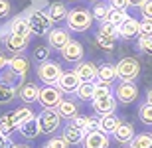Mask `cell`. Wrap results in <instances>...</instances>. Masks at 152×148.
Segmentation results:
<instances>
[{
  "mask_svg": "<svg viewBox=\"0 0 152 148\" xmlns=\"http://www.w3.org/2000/svg\"><path fill=\"white\" fill-rule=\"evenodd\" d=\"M65 22L71 32H87L93 24V16H91V10L87 8H73L67 12Z\"/></svg>",
  "mask_w": 152,
  "mask_h": 148,
  "instance_id": "cell-1",
  "label": "cell"
},
{
  "mask_svg": "<svg viewBox=\"0 0 152 148\" xmlns=\"http://www.w3.org/2000/svg\"><path fill=\"white\" fill-rule=\"evenodd\" d=\"M115 67H117V79L126 83H134V79L140 75V63L134 57H123Z\"/></svg>",
  "mask_w": 152,
  "mask_h": 148,
  "instance_id": "cell-2",
  "label": "cell"
},
{
  "mask_svg": "<svg viewBox=\"0 0 152 148\" xmlns=\"http://www.w3.org/2000/svg\"><path fill=\"white\" fill-rule=\"evenodd\" d=\"M36 119H38L39 131L44 132V134H53L61 126V117L57 114L56 109H44Z\"/></svg>",
  "mask_w": 152,
  "mask_h": 148,
  "instance_id": "cell-3",
  "label": "cell"
},
{
  "mask_svg": "<svg viewBox=\"0 0 152 148\" xmlns=\"http://www.w3.org/2000/svg\"><path fill=\"white\" fill-rule=\"evenodd\" d=\"M26 20H28V24H30L32 34H36V36H48V32L51 30L50 18L45 16V12H42V10H32V12H28Z\"/></svg>",
  "mask_w": 152,
  "mask_h": 148,
  "instance_id": "cell-4",
  "label": "cell"
},
{
  "mask_svg": "<svg viewBox=\"0 0 152 148\" xmlns=\"http://www.w3.org/2000/svg\"><path fill=\"white\" fill-rule=\"evenodd\" d=\"M61 73H63L61 65L56 63V61H50V59H48V61H42L38 65V77L45 85H56Z\"/></svg>",
  "mask_w": 152,
  "mask_h": 148,
  "instance_id": "cell-5",
  "label": "cell"
},
{
  "mask_svg": "<svg viewBox=\"0 0 152 148\" xmlns=\"http://www.w3.org/2000/svg\"><path fill=\"white\" fill-rule=\"evenodd\" d=\"M61 91L57 85H45V87H39V95H38V101L44 109H56L57 103L61 101Z\"/></svg>",
  "mask_w": 152,
  "mask_h": 148,
  "instance_id": "cell-6",
  "label": "cell"
},
{
  "mask_svg": "<svg viewBox=\"0 0 152 148\" xmlns=\"http://www.w3.org/2000/svg\"><path fill=\"white\" fill-rule=\"evenodd\" d=\"M113 97L117 99V103H121V105H130V103H134L136 99H138V87H136L134 83L121 81L117 85V89H115Z\"/></svg>",
  "mask_w": 152,
  "mask_h": 148,
  "instance_id": "cell-7",
  "label": "cell"
},
{
  "mask_svg": "<svg viewBox=\"0 0 152 148\" xmlns=\"http://www.w3.org/2000/svg\"><path fill=\"white\" fill-rule=\"evenodd\" d=\"M83 148H109L111 140H109V134L101 131H91L83 134V140H81Z\"/></svg>",
  "mask_w": 152,
  "mask_h": 148,
  "instance_id": "cell-8",
  "label": "cell"
},
{
  "mask_svg": "<svg viewBox=\"0 0 152 148\" xmlns=\"http://www.w3.org/2000/svg\"><path fill=\"white\" fill-rule=\"evenodd\" d=\"M6 67H8V71L16 79H24L26 73H28V69H30V61H28V57H24L22 53H16L14 57L8 59V65Z\"/></svg>",
  "mask_w": 152,
  "mask_h": 148,
  "instance_id": "cell-9",
  "label": "cell"
},
{
  "mask_svg": "<svg viewBox=\"0 0 152 148\" xmlns=\"http://www.w3.org/2000/svg\"><path fill=\"white\" fill-rule=\"evenodd\" d=\"M83 53H85V50L77 40H69L67 44L61 47V57L67 63H79L83 59Z\"/></svg>",
  "mask_w": 152,
  "mask_h": 148,
  "instance_id": "cell-10",
  "label": "cell"
},
{
  "mask_svg": "<svg viewBox=\"0 0 152 148\" xmlns=\"http://www.w3.org/2000/svg\"><path fill=\"white\" fill-rule=\"evenodd\" d=\"M69 40H71V38H69V32L63 30V28H51L50 32H48V46H50V50L61 51V47L65 46Z\"/></svg>",
  "mask_w": 152,
  "mask_h": 148,
  "instance_id": "cell-11",
  "label": "cell"
},
{
  "mask_svg": "<svg viewBox=\"0 0 152 148\" xmlns=\"http://www.w3.org/2000/svg\"><path fill=\"white\" fill-rule=\"evenodd\" d=\"M79 83H81V79H79V75L75 73V71H63V73L59 75V79H57L56 85L59 87L61 93H75Z\"/></svg>",
  "mask_w": 152,
  "mask_h": 148,
  "instance_id": "cell-12",
  "label": "cell"
},
{
  "mask_svg": "<svg viewBox=\"0 0 152 148\" xmlns=\"http://www.w3.org/2000/svg\"><path fill=\"white\" fill-rule=\"evenodd\" d=\"M115 109H117V99H115L113 95H107V97L93 99V111H95V113L99 114V117L115 113Z\"/></svg>",
  "mask_w": 152,
  "mask_h": 148,
  "instance_id": "cell-13",
  "label": "cell"
},
{
  "mask_svg": "<svg viewBox=\"0 0 152 148\" xmlns=\"http://www.w3.org/2000/svg\"><path fill=\"white\" fill-rule=\"evenodd\" d=\"M73 71L79 75V79H81V81L95 83V79H97V65L93 61H79L77 67H75Z\"/></svg>",
  "mask_w": 152,
  "mask_h": 148,
  "instance_id": "cell-14",
  "label": "cell"
},
{
  "mask_svg": "<svg viewBox=\"0 0 152 148\" xmlns=\"http://www.w3.org/2000/svg\"><path fill=\"white\" fill-rule=\"evenodd\" d=\"M28 38H24V36H16V34H8L4 38V46L8 51H12L14 55L16 53H22L26 47H28Z\"/></svg>",
  "mask_w": 152,
  "mask_h": 148,
  "instance_id": "cell-15",
  "label": "cell"
},
{
  "mask_svg": "<svg viewBox=\"0 0 152 148\" xmlns=\"http://www.w3.org/2000/svg\"><path fill=\"white\" fill-rule=\"evenodd\" d=\"M117 30H118V38H123V40H132L134 36H138V20L126 16V20H124Z\"/></svg>",
  "mask_w": 152,
  "mask_h": 148,
  "instance_id": "cell-16",
  "label": "cell"
},
{
  "mask_svg": "<svg viewBox=\"0 0 152 148\" xmlns=\"http://www.w3.org/2000/svg\"><path fill=\"white\" fill-rule=\"evenodd\" d=\"M18 97L22 99L24 103H28V105H32V103L38 101V95H39V87L36 85V83H24V85L18 87Z\"/></svg>",
  "mask_w": 152,
  "mask_h": 148,
  "instance_id": "cell-17",
  "label": "cell"
},
{
  "mask_svg": "<svg viewBox=\"0 0 152 148\" xmlns=\"http://www.w3.org/2000/svg\"><path fill=\"white\" fill-rule=\"evenodd\" d=\"M56 111L61 119H69V120L73 119L75 114H79V107H77V103H75L73 99H61V101L57 103Z\"/></svg>",
  "mask_w": 152,
  "mask_h": 148,
  "instance_id": "cell-18",
  "label": "cell"
},
{
  "mask_svg": "<svg viewBox=\"0 0 152 148\" xmlns=\"http://www.w3.org/2000/svg\"><path fill=\"white\" fill-rule=\"evenodd\" d=\"M67 8H65V4L63 2H51L50 6H48V14L45 16L50 18L51 24H57V22H63L65 18H67Z\"/></svg>",
  "mask_w": 152,
  "mask_h": 148,
  "instance_id": "cell-19",
  "label": "cell"
},
{
  "mask_svg": "<svg viewBox=\"0 0 152 148\" xmlns=\"http://www.w3.org/2000/svg\"><path fill=\"white\" fill-rule=\"evenodd\" d=\"M118 125H121V119H118L115 113L99 117V131L105 132V134H113V132L117 131V126H118Z\"/></svg>",
  "mask_w": 152,
  "mask_h": 148,
  "instance_id": "cell-20",
  "label": "cell"
},
{
  "mask_svg": "<svg viewBox=\"0 0 152 148\" xmlns=\"http://www.w3.org/2000/svg\"><path fill=\"white\" fill-rule=\"evenodd\" d=\"M117 79V67H115L113 63H103L97 67V81H101V83H113Z\"/></svg>",
  "mask_w": 152,
  "mask_h": 148,
  "instance_id": "cell-21",
  "label": "cell"
},
{
  "mask_svg": "<svg viewBox=\"0 0 152 148\" xmlns=\"http://www.w3.org/2000/svg\"><path fill=\"white\" fill-rule=\"evenodd\" d=\"M18 132L22 134L24 138H28V140H32V138H36L39 134V125H38V119H30V120H26V122H22V125L18 126Z\"/></svg>",
  "mask_w": 152,
  "mask_h": 148,
  "instance_id": "cell-22",
  "label": "cell"
},
{
  "mask_svg": "<svg viewBox=\"0 0 152 148\" xmlns=\"http://www.w3.org/2000/svg\"><path fill=\"white\" fill-rule=\"evenodd\" d=\"M10 34H16V36H24V38H30V34H32V30H30V24L26 18L18 16L12 20L10 24Z\"/></svg>",
  "mask_w": 152,
  "mask_h": 148,
  "instance_id": "cell-23",
  "label": "cell"
},
{
  "mask_svg": "<svg viewBox=\"0 0 152 148\" xmlns=\"http://www.w3.org/2000/svg\"><path fill=\"white\" fill-rule=\"evenodd\" d=\"M61 136L67 140V144H81V140H83V131H79L75 125L67 122V125L63 126V134Z\"/></svg>",
  "mask_w": 152,
  "mask_h": 148,
  "instance_id": "cell-24",
  "label": "cell"
},
{
  "mask_svg": "<svg viewBox=\"0 0 152 148\" xmlns=\"http://www.w3.org/2000/svg\"><path fill=\"white\" fill-rule=\"evenodd\" d=\"M113 134H115V138H117L121 144L123 142H130L132 136H134V128H132L130 122H123V120H121V125L117 126V131H115Z\"/></svg>",
  "mask_w": 152,
  "mask_h": 148,
  "instance_id": "cell-25",
  "label": "cell"
},
{
  "mask_svg": "<svg viewBox=\"0 0 152 148\" xmlns=\"http://www.w3.org/2000/svg\"><path fill=\"white\" fill-rule=\"evenodd\" d=\"M14 131H18V125L14 120V113H6L0 117V134L2 136H10Z\"/></svg>",
  "mask_w": 152,
  "mask_h": 148,
  "instance_id": "cell-26",
  "label": "cell"
},
{
  "mask_svg": "<svg viewBox=\"0 0 152 148\" xmlns=\"http://www.w3.org/2000/svg\"><path fill=\"white\" fill-rule=\"evenodd\" d=\"M16 97V85L8 83L6 79H0V103L6 105Z\"/></svg>",
  "mask_w": 152,
  "mask_h": 148,
  "instance_id": "cell-27",
  "label": "cell"
},
{
  "mask_svg": "<svg viewBox=\"0 0 152 148\" xmlns=\"http://www.w3.org/2000/svg\"><path fill=\"white\" fill-rule=\"evenodd\" d=\"M93 93H95V83H89V81H81L79 87L75 89L79 101H93Z\"/></svg>",
  "mask_w": 152,
  "mask_h": 148,
  "instance_id": "cell-28",
  "label": "cell"
},
{
  "mask_svg": "<svg viewBox=\"0 0 152 148\" xmlns=\"http://www.w3.org/2000/svg\"><path fill=\"white\" fill-rule=\"evenodd\" d=\"M132 148H152V134L150 132H140V134H134L132 140H130Z\"/></svg>",
  "mask_w": 152,
  "mask_h": 148,
  "instance_id": "cell-29",
  "label": "cell"
},
{
  "mask_svg": "<svg viewBox=\"0 0 152 148\" xmlns=\"http://www.w3.org/2000/svg\"><path fill=\"white\" fill-rule=\"evenodd\" d=\"M109 4H105V2H97L95 8L91 10V16H93V20H99V22H107V16H109Z\"/></svg>",
  "mask_w": 152,
  "mask_h": 148,
  "instance_id": "cell-30",
  "label": "cell"
},
{
  "mask_svg": "<svg viewBox=\"0 0 152 148\" xmlns=\"http://www.w3.org/2000/svg\"><path fill=\"white\" fill-rule=\"evenodd\" d=\"M138 119H140L142 125L152 126V105H150V103L144 101L140 107H138Z\"/></svg>",
  "mask_w": 152,
  "mask_h": 148,
  "instance_id": "cell-31",
  "label": "cell"
},
{
  "mask_svg": "<svg viewBox=\"0 0 152 148\" xmlns=\"http://www.w3.org/2000/svg\"><path fill=\"white\" fill-rule=\"evenodd\" d=\"M36 114H34V111L30 107H20V109H16L14 111V120H16V125L20 126L22 122H26V120H30V119H34Z\"/></svg>",
  "mask_w": 152,
  "mask_h": 148,
  "instance_id": "cell-32",
  "label": "cell"
},
{
  "mask_svg": "<svg viewBox=\"0 0 152 148\" xmlns=\"http://www.w3.org/2000/svg\"><path fill=\"white\" fill-rule=\"evenodd\" d=\"M124 20H126V12H124V10H109L107 22L113 24L115 28H118V26H121Z\"/></svg>",
  "mask_w": 152,
  "mask_h": 148,
  "instance_id": "cell-33",
  "label": "cell"
},
{
  "mask_svg": "<svg viewBox=\"0 0 152 148\" xmlns=\"http://www.w3.org/2000/svg\"><path fill=\"white\" fill-rule=\"evenodd\" d=\"M97 34H101V36H107V38H113V40H117V38H118V30L115 28L113 24L101 22V26H99V32H97Z\"/></svg>",
  "mask_w": 152,
  "mask_h": 148,
  "instance_id": "cell-34",
  "label": "cell"
},
{
  "mask_svg": "<svg viewBox=\"0 0 152 148\" xmlns=\"http://www.w3.org/2000/svg\"><path fill=\"white\" fill-rule=\"evenodd\" d=\"M107 95H113L111 85H109V83H101V81H97V83H95V93H93V99L107 97Z\"/></svg>",
  "mask_w": 152,
  "mask_h": 148,
  "instance_id": "cell-35",
  "label": "cell"
},
{
  "mask_svg": "<svg viewBox=\"0 0 152 148\" xmlns=\"http://www.w3.org/2000/svg\"><path fill=\"white\" fill-rule=\"evenodd\" d=\"M95 40H97V46L101 47V50H105V51H113L115 50V40L113 38H107V36L97 34Z\"/></svg>",
  "mask_w": 152,
  "mask_h": 148,
  "instance_id": "cell-36",
  "label": "cell"
},
{
  "mask_svg": "<svg viewBox=\"0 0 152 148\" xmlns=\"http://www.w3.org/2000/svg\"><path fill=\"white\" fill-rule=\"evenodd\" d=\"M89 119L91 117H87V114H75L73 119H71V125H75L79 131H83V134H85L87 128H89Z\"/></svg>",
  "mask_w": 152,
  "mask_h": 148,
  "instance_id": "cell-37",
  "label": "cell"
},
{
  "mask_svg": "<svg viewBox=\"0 0 152 148\" xmlns=\"http://www.w3.org/2000/svg\"><path fill=\"white\" fill-rule=\"evenodd\" d=\"M138 50L146 55H152V36H138Z\"/></svg>",
  "mask_w": 152,
  "mask_h": 148,
  "instance_id": "cell-38",
  "label": "cell"
},
{
  "mask_svg": "<svg viewBox=\"0 0 152 148\" xmlns=\"http://www.w3.org/2000/svg\"><path fill=\"white\" fill-rule=\"evenodd\" d=\"M50 53H51L50 46H38V47L34 50V59H36L38 63L48 61V59H50Z\"/></svg>",
  "mask_w": 152,
  "mask_h": 148,
  "instance_id": "cell-39",
  "label": "cell"
},
{
  "mask_svg": "<svg viewBox=\"0 0 152 148\" xmlns=\"http://www.w3.org/2000/svg\"><path fill=\"white\" fill-rule=\"evenodd\" d=\"M138 36H152V20L142 18L138 22Z\"/></svg>",
  "mask_w": 152,
  "mask_h": 148,
  "instance_id": "cell-40",
  "label": "cell"
},
{
  "mask_svg": "<svg viewBox=\"0 0 152 148\" xmlns=\"http://www.w3.org/2000/svg\"><path fill=\"white\" fill-rule=\"evenodd\" d=\"M45 148H69L67 140L63 136H53L48 140V144H45Z\"/></svg>",
  "mask_w": 152,
  "mask_h": 148,
  "instance_id": "cell-41",
  "label": "cell"
},
{
  "mask_svg": "<svg viewBox=\"0 0 152 148\" xmlns=\"http://www.w3.org/2000/svg\"><path fill=\"white\" fill-rule=\"evenodd\" d=\"M109 8L111 10H126L129 0H109Z\"/></svg>",
  "mask_w": 152,
  "mask_h": 148,
  "instance_id": "cell-42",
  "label": "cell"
},
{
  "mask_svg": "<svg viewBox=\"0 0 152 148\" xmlns=\"http://www.w3.org/2000/svg\"><path fill=\"white\" fill-rule=\"evenodd\" d=\"M140 14H142V18L152 20V0H146V2L140 6Z\"/></svg>",
  "mask_w": 152,
  "mask_h": 148,
  "instance_id": "cell-43",
  "label": "cell"
},
{
  "mask_svg": "<svg viewBox=\"0 0 152 148\" xmlns=\"http://www.w3.org/2000/svg\"><path fill=\"white\" fill-rule=\"evenodd\" d=\"M10 10H12L10 2H8V0H0V18H6L10 14Z\"/></svg>",
  "mask_w": 152,
  "mask_h": 148,
  "instance_id": "cell-44",
  "label": "cell"
},
{
  "mask_svg": "<svg viewBox=\"0 0 152 148\" xmlns=\"http://www.w3.org/2000/svg\"><path fill=\"white\" fill-rule=\"evenodd\" d=\"M14 142H12L10 136H0V148H12Z\"/></svg>",
  "mask_w": 152,
  "mask_h": 148,
  "instance_id": "cell-45",
  "label": "cell"
},
{
  "mask_svg": "<svg viewBox=\"0 0 152 148\" xmlns=\"http://www.w3.org/2000/svg\"><path fill=\"white\" fill-rule=\"evenodd\" d=\"M6 65H8V57L0 51V69H6Z\"/></svg>",
  "mask_w": 152,
  "mask_h": 148,
  "instance_id": "cell-46",
  "label": "cell"
},
{
  "mask_svg": "<svg viewBox=\"0 0 152 148\" xmlns=\"http://www.w3.org/2000/svg\"><path fill=\"white\" fill-rule=\"evenodd\" d=\"M146 0H129V6H136V8H140Z\"/></svg>",
  "mask_w": 152,
  "mask_h": 148,
  "instance_id": "cell-47",
  "label": "cell"
},
{
  "mask_svg": "<svg viewBox=\"0 0 152 148\" xmlns=\"http://www.w3.org/2000/svg\"><path fill=\"white\" fill-rule=\"evenodd\" d=\"M146 103H150V105H152V89L146 93Z\"/></svg>",
  "mask_w": 152,
  "mask_h": 148,
  "instance_id": "cell-48",
  "label": "cell"
},
{
  "mask_svg": "<svg viewBox=\"0 0 152 148\" xmlns=\"http://www.w3.org/2000/svg\"><path fill=\"white\" fill-rule=\"evenodd\" d=\"M12 148H30V146H26V144H14Z\"/></svg>",
  "mask_w": 152,
  "mask_h": 148,
  "instance_id": "cell-49",
  "label": "cell"
},
{
  "mask_svg": "<svg viewBox=\"0 0 152 148\" xmlns=\"http://www.w3.org/2000/svg\"><path fill=\"white\" fill-rule=\"evenodd\" d=\"M123 148H132V144L130 142H123Z\"/></svg>",
  "mask_w": 152,
  "mask_h": 148,
  "instance_id": "cell-50",
  "label": "cell"
},
{
  "mask_svg": "<svg viewBox=\"0 0 152 148\" xmlns=\"http://www.w3.org/2000/svg\"><path fill=\"white\" fill-rule=\"evenodd\" d=\"M93 2H95V0H93Z\"/></svg>",
  "mask_w": 152,
  "mask_h": 148,
  "instance_id": "cell-51",
  "label": "cell"
},
{
  "mask_svg": "<svg viewBox=\"0 0 152 148\" xmlns=\"http://www.w3.org/2000/svg\"><path fill=\"white\" fill-rule=\"evenodd\" d=\"M0 136H2V134H0Z\"/></svg>",
  "mask_w": 152,
  "mask_h": 148,
  "instance_id": "cell-52",
  "label": "cell"
},
{
  "mask_svg": "<svg viewBox=\"0 0 152 148\" xmlns=\"http://www.w3.org/2000/svg\"><path fill=\"white\" fill-rule=\"evenodd\" d=\"M44 148H45V146H44Z\"/></svg>",
  "mask_w": 152,
  "mask_h": 148,
  "instance_id": "cell-53",
  "label": "cell"
}]
</instances>
